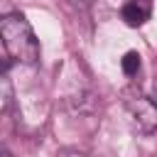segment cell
<instances>
[{"instance_id":"277c9868","label":"cell","mask_w":157,"mask_h":157,"mask_svg":"<svg viewBox=\"0 0 157 157\" xmlns=\"http://www.w3.org/2000/svg\"><path fill=\"white\" fill-rule=\"evenodd\" d=\"M120 69L125 76H135L140 71V54L137 52H125L123 59H120Z\"/></svg>"},{"instance_id":"6da1fadb","label":"cell","mask_w":157,"mask_h":157,"mask_svg":"<svg viewBox=\"0 0 157 157\" xmlns=\"http://www.w3.org/2000/svg\"><path fill=\"white\" fill-rule=\"evenodd\" d=\"M0 37H2V49L10 59L20 64L39 61V39L34 37V29L22 12H10L2 17Z\"/></svg>"},{"instance_id":"3957f363","label":"cell","mask_w":157,"mask_h":157,"mask_svg":"<svg viewBox=\"0 0 157 157\" xmlns=\"http://www.w3.org/2000/svg\"><path fill=\"white\" fill-rule=\"evenodd\" d=\"M152 15V0H128L120 10V17L128 27H140Z\"/></svg>"},{"instance_id":"8992f818","label":"cell","mask_w":157,"mask_h":157,"mask_svg":"<svg viewBox=\"0 0 157 157\" xmlns=\"http://www.w3.org/2000/svg\"><path fill=\"white\" fill-rule=\"evenodd\" d=\"M2 157H12V155H10V152H7V150H2Z\"/></svg>"},{"instance_id":"7a4b0ae2","label":"cell","mask_w":157,"mask_h":157,"mask_svg":"<svg viewBox=\"0 0 157 157\" xmlns=\"http://www.w3.org/2000/svg\"><path fill=\"white\" fill-rule=\"evenodd\" d=\"M123 105H125V110H128L137 132L152 135L157 130V103L150 96H145L140 91H125L123 93Z\"/></svg>"},{"instance_id":"5b68a950","label":"cell","mask_w":157,"mask_h":157,"mask_svg":"<svg viewBox=\"0 0 157 157\" xmlns=\"http://www.w3.org/2000/svg\"><path fill=\"white\" fill-rule=\"evenodd\" d=\"M59 157H88V155L76 152V150H66V152H59Z\"/></svg>"}]
</instances>
